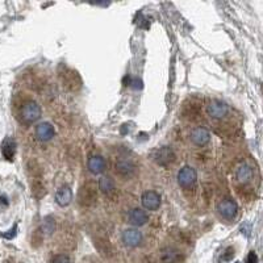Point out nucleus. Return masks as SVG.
<instances>
[{
  "mask_svg": "<svg viewBox=\"0 0 263 263\" xmlns=\"http://www.w3.org/2000/svg\"><path fill=\"white\" fill-rule=\"evenodd\" d=\"M41 117V107L33 100L26 101L20 109V121L23 124L30 125Z\"/></svg>",
  "mask_w": 263,
  "mask_h": 263,
  "instance_id": "obj_1",
  "label": "nucleus"
},
{
  "mask_svg": "<svg viewBox=\"0 0 263 263\" xmlns=\"http://www.w3.org/2000/svg\"><path fill=\"white\" fill-rule=\"evenodd\" d=\"M197 182V174L195 171V168L191 166H184L183 168H180V171L178 172V183L184 190H191L195 187V184Z\"/></svg>",
  "mask_w": 263,
  "mask_h": 263,
  "instance_id": "obj_2",
  "label": "nucleus"
},
{
  "mask_svg": "<svg viewBox=\"0 0 263 263\" xmlns=\"http://www.w3.org/2000/svg\"><path fill=\"white\" fill-rule=\"evenodd\" d=\"M217 212L225 220H233L238 213L237 203L232 199H224L217 204Z\"/></svg>",
  "mask_w": 263,
  "mask_h": 263,
  "instance_id": "obj_3",
  "label": "nucleus"
},
{
  "mask_svg": "<svg viewBox=\"0 0 263 263\" xmlns=\"http://www.w3.org/2000/svg\"><path fill=\"white\" fill-rule=\"evenodd\" d=\"M229 112V107L220 100H212L207 105V113L212 119H222Z\"/></svg>",
  "mask_w": 263,
  "mask_h": 263,
  "instance_id": "obj_4",
  "label": "nucleus"
},
{
  "mask_svg": "<svg viewBox=\"0 0 263 263\" xmlns=\"http://www.w3.org/2000/svg\"><path fill=\"white\" fill-rule=\"evenodd\" d=\"M141 203L143 208L147 211H157L161 205V196L155 191H146V192L142 193Z\"/></svg>",
  "mask_w": 263,
  "mask_h": 263,
  "instance_id": "obj_5",
  "label": "nucleus"
},
{
  "mask_svg": "<svg viewBox=\"0 0 263 263\" xmlns=\"http://www.w3.org/2000/svg\"><path fill=\"white\" fill-rule=\"evenodd\" d=\"M211 140V134L205 128H195V129L190 133V141L192 142L195 146H205Z\"/></svg>",
  "mask_w": 263,
  "mask_h": 263,
  "instance_id": "obj_6",
  "label": "nucleus"
},
{
  "mask_svg": "<svg viewBox=\"0 0 263 263\" xmlns=\"http://www.w3.org/2000/svg\"><path fill=\"white\" fill-rule=\"evenodd\" d=\"M121 239L128 247H136L142 242V233L137 229H125L122 232Z\"/></svg>",
  "mask_w": 263,
  "mask_h": 263,
  "instance_id": "obj_7",
  "label": "nucleus"
},
{
  "mask_svg": "<svg viewBox=\"0 0 263 263\" xmlns=\"http://www.w3.org/2000/svg\"><path fill=\"white\" fill-rule=\"evenodd\" d=\"M136 170V166L134 163L128 158H121L119 159L115 165V171H116L117 175L122 176V178H128Z\"/></svg>",
  "mask_w": 263,
  "mask_h": 263,
  "instance_id": "obj_8",
  "label": "nucleus"
},
{
  "mask_svg": "<svg viewBox=\"0 0 263 263\" xmlns=\"http://www.w3.org/2000/svg\"><path fill=\"white\" fill-rule=\"evenodd\" d=\"M55 130L54 126L51 125L50 122H41L36 126V137L40 140V141H50L51 138L54 137Z\"/></svg>",
  "mask_w": 263,
  "mask_h": 263,
  "instance_id": "obj_9",
  "label": "nucleus"
},
{
  "mask_svg": "<svg viewBox=\"0 0 263 263\" xmlns=\"http://www.w3.org/2000/svg\"><path fill=\"white\" fill-rule=\"evenodd\" d=\"M155 162L161 165V166H166L168 163H171L174 159H175V154L172 151L171 147L168 146H163L161 147L159 150H157L154 155Z\"/></svg>",
  "mask_w": 263,
  "mask_h": 263,
  "instance_id": "obj_10",
  "label": "nucleus"
},
{
  "mask_svg": "<svg viewBox=\"0 0 263 263\" xmlns=\"http://www.w3.org/2000/svg\"><path fill=\"white\" fill-rule=\"evenodd\" d=\"M128 220H129V224L138 228V226L145 225L149 221V216H147V213L145 211H142L140 208H134L129 212Z\"/></svg>",
  "mask_w": 263,
  "mask_h": 263,
  "instance_id": "obj_11",
  "label": "nucleus"
},
{
  "mask_svg": "<svg viewBox=\"0 0 263 263\" xmlns=\"http://www.w3.org/2000/svg\"><path fill=\"white\" fill-rule=\"evenodd\" d=\"M72 200V191L70 190L69 186H63L55 192V201L58 203L61 207H66Z\"/></svg>",
  "mask_w": 263,
  "mask_h": 263,
  "instance_id": "obj_12",
  "label": "nucleus"
},
{
  "mask_svg": "<svg viewBox=\"0 0 263 263\" xmlns=\"http://www.w3.org/2000/svg\"><path fill=\"white\" fill-rule=\"evenodd\" d=\"M88 170L92 174H101L105 170V161L101 155H91L88 159Z\"/></svg>",
  "mask_w": 263,
  "mask_h": 263,
  "instance_id": "obj_13",
  "label": "nucleus"
},
{
  "mask_svg": "<svg viewBox=\"0 0 263 263\" xmlns=\"http://www.w3.org/2000/svg\"><path fill=\"white\" fill-rule=\"evenodd\" d=\"M161 261L162 263H180L182 262V255L178 250L175 249H165L161 254Z\"/></svg>",
  "mask_w": 263,
  "mask_h": 263,
  "instance_id": "obj_14",
  "label": "nucleus"
},
{
  "mask_svg": "<svg viewBox=\"0 0 263 263\" xmlns=\"http://www.w3.org/2000/svg\"><path fill=\"white\" fill-rule=\"evenodd\" d=\"M251 176H253V170L249 165H241V166L237 168V172H236V178L239 183L246 184L247 182H250Z\"/></svg>",
  "mask_w": 263,
  "mask_h": 263,
  "instance_id": "obj_15",
  "label": "nucleus"
},
{
  "mask_svg": "<svg viewBox=\"0 0 263 263\" xmlns=\"http://www.w3.org/2000/svg\"><path fill=\"white\" fill-rule=\"evenodd\" d=\"M15 151H16V143L11 138H7L1 145V153L4 155V158L12 161L13 157H15Z\"/></svg>",
  "mask_w": 263,
  "mask_h": 263,
  "instance_id": "obj_16",
  "label": "nucleus"
},
{
  "mask_svg": "<svg viewBox=\"0 0 263 263\" xmlns=\"http://www.w3.org/2000/svg\"><path fill=\"white\" fill-rule=\"evenodd\" d=\"M99 188H100L101 191L104 193H111L113 192V190H115V183H113V180L109 178V176H103L99 180Z\"/></svg>",
  "mask_w": 263,
  "mask_h": 263,
  "instance_id": "obj_17",
  "label": "nucleus"
},
{
  "mask_svg": "<svg viewBox=\"0 0 263 263\" xmlns=\"http://www.w3.org/2000/svg\"><path fill=\"white\" fill-rule=\"evenodd\" d=\"M51 263H71L70 258L65 254H58L54 255L53 259H51Z\"/></svg>",
  "mask_w": 263,
  "mask_h": 263,
  "instance_id": "obj_18",
  "label": "nucleus"
},
{
  "mask_svg": "<svg viewBox=\"0 0 263 263\" xmlns=\"http://www.w3.org/2000/svg\"><path fill=\"white\" fill-rule=\"evenodd\" d=\"M233 257H234L233 247H228L225 253H224V255L221 257V261L222 262H229V261L233 259Z\"/></svg>",
  "mask_w": 263,
  "mask_h": 263,
  "instance_id": "obj_19",
  "label": "nucleus"
},
{
  "mask_svg": "<svg viewBox=\"0 0 263 263\" xmlns=\"http://www.w3.org/2000/svg\"><path fill=\"white\" fill-rule=\"evenodd\" d=\"M42 229L45 233H51L53 230H54V222L50 221V218H46L45 222H44V226H42Z\"/></svg>",
  "mask_w": 263,
  "mask_h": 263,
  "instance_id": "obj_20",
  "label": "nucleus"
},
{
  "mask_svg": "<svg viewBox=\"0 0 263 263\" xmlns=\"http://www.w3.org/2000/svg\"><path fill=\"white\" fill-rule=\"evenodd\" d=\"M257 262H258V257L255 254V251H250V253L247 254L245 263H257Z\"/></svg>",
  "mask_w": 263,
  "mask_h": 263,
  "instance_id": "obj_21",
  "label": "nucleus"
}]
</instances>
